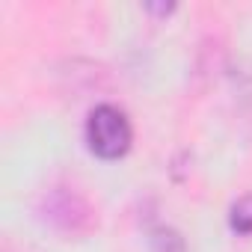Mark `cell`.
<instances>
[{
	"label": "cell",
	"mask_w": 252,
	"mask_h": 252,
	"mask_svg": "<svg viewBox=\"0 0 252 252\" xmlns=\"http://www.w3.org/2000/svg\"><path fill=\"white\" fill-rule=\"evenodd\" d=\"M134 143V128L125 110L113 104H98L86 116V146L101 160H119Z\"/></svg>",
	"instance_id": "6da1fadb"
},
{
	"label": "cell",
	"mask_w": 252,
	"mask_h": 252,
	"mask_svg": "<svg viewBox=\"0 0 252 252\" xmlns=\"http://www.w3.org/2000/svg\"><path fill=\"white\" fill-rule=\"evenodd\" d=\"M228 225L237 234H252V193L237 199L228 211Z\"/></svg>",
	"instance_id": "7a4b0ae2"
}]
</instances>
